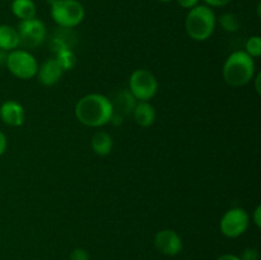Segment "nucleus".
I'll return each instance as SVG.
<instances>
[{"label":"nucleus","instance_id":"15","mask_svg":"<svg viewBox=\"0 0 261 260\" xmlns=\"http://www.w3.org/2000/svg\"><path fill=\"white\" fill-rule=\"evenodd\" d=\"M12 12L19 20L36 17V4L33 0H12Z\"/></svg>","mask_w":261,"mask_h":260},{"label":"nucleus","instance_id":"11","mask_svg":"<svg viewBox=\"0 0 261 260\" xmlns=\"http://www.w3.org/2000/svg\"><path fill=\"white\" fill-rule=\"evenodd\" d=\"M0 119L9 126H20L24 122V109L17 101H5L0 106Z\"/></svg>","mask_w":261,"mask_h":260},{"label":"nucleus","instance_id":"18","mask_svg":"<svg viewBox=\"0 0 261 260\" xmlns=\"http://www.w3.org/2000/svg\"><path fill=\"white\" fill-rule=\"evenodd\" d=\"M219 23L226 32H236L240 28V20L233 13H226V14L221 15Z\"/></svg>","mask_w":261,"mask_h":260},{"label":"nucleus","instance_id":"28","mask_svg":"<svg viewBox=\"0 0 261 260\" xmlns=\"http://www.w3.org/2000/svg\"><path fill=\"white\" fill-rule=\"evenodd\" d=\"M158 2H162V3H168V2H172V0H158Z\"/></svg>","mask_w":261,"mask_h":260},{"label":"nucleus","instance_id":"6","mask_svg":"<svg viewBox=\"0 0 261 260\" xmlns=\"http://www.w3.org/2000/svg\"><path fill=\"white\" fill-rule=\"evenodd\" d=\"M158 81L152 71L137 69L129 78V92L137 101H149L157 94Z\"/></svg>","mask_w":261,"mask_h":260},{"label":"nucleus","instance_id":"23","mask_svg":"<svg viewBox=\"0 0 261 260\" xmlns=\"http://www.w3.org/2000/svg\"><path fill=\"white\" fill-rule=\"evenodd\" d=\"M199 2H200V0H177V3L181 5V7L189 10L193 9V8L196 7V5H199Z\"/></svg>","mask_w":261,"mask_h":260},{"label":"nucleus","instance_id":"1","mask_svg":"<svg viewBox=\"0 0 261 260\" xmlns=\"http://www.w3.org/2000/svg\"><path fill=\"white\" fill-rule=\"evenodd\" d=\"M74 112L81 124L99 127L109 124L114 114V106L109 97L101 93H89L76 102Z\"/></svg>","mask_w":261,"mask_h":260},{"label":"nucleus","instance_id":"24","mask_svg":"<svg viewBox=\"0 0 261 260\" xmlns=\"http://www.w3.org/2000/svg\"><path fill=\"white\" fill-rule=\"evenodd\" d=\"M252 219H254V223L257 228L261 227V206L257 205L256 209L254 211V214H252Z\"/></svg>","mask_w":261,"mask_h":260},{"label":"nucleus","instance_id":"14","mask_svg":"<svg viewBox=\"0 0 261 260\" xmlns=\"http://www.w3.org/2000/svg\"><path fill=\"white\" fill-rule=\"evenodd\" d=\"M92 149L98 155H107L111 153L114 148V140L112 137L107 132H97L94 133L91 139Z\"/></svg>","mask_w":261,"mask_h":260},{"label":"nucleus","instance_id":"5","mask_svg":"<svg viewBox=\"0 0 261 260\" xmlns=\"http://www.w3.org/2000/svg\"><path fill=\"white\" fill-rule=\"evenodd\" d=\"M8 70L18 79H31L37 74L38 64L35 56L27 50L15 48L7 55L5 60Z\"/></svg>","mask_w":261,"mask_h":260},{"label":"nucleus","instance_id":"29","mask_svg":"<svg viewBox=\"0 0 261 260\" xmlns=\"http://www.w3.org/2000/svg\"><path fill=\"white\" fill-rule=\"evenodd\" d=\"M47 2H48V3H50V4H51V3H54V2H56V0H47Z\"/></svg>","mask_w":261,"mask_h":260},{"label":"nucleus","instance_id":"20","mask_svg":"<svg viewBox=\"0 0 261 260\" xmlns=\"http://www.w3.org/2000/svg\"><path fill=\"white\" fill-rule=\"evenodd\" d=\"M241 260H259V251L255 247H247L240 256Z\"/></svg>","mask_w":261,"mask_h":260},{"label":"nucleus","instance_id":"27","mask_svg":"<svg viewBox=\"0 0 261 260\" xmlns=\"http://www.w3.org/2000/svg\"><path fill=\"white\" fill-rule=\"evenodd\" d=\"M260 79H261V75L260 74H257V76H256V79H255V81H256V92L257 93H261V91H260Z\"/></svg>","mask_w":261,"mask_h":260},{"label":"nucleus","instance_id":"3","mask_svg":"<svg viewBox=\"0 0 261 260\" xmlns=\"http://www.w3.org/2000/svg\"><path fill=\"white\" fill-rule=\"evenodd\" d=\"M217 25L213 9L208 5H196L189 10L185 20V30L189 37L198 42L211 38Z\"/></svg>","mask_w":261,"mask_h":260},{"label":"nucleus","instance_id":"2","mask_svg":"<svg viewBox=\"0 0 261 260\" xmlns=\"http://www.w3.org/2000/svg\"><path fill=\"white\" fill-rule=\"evenodd\" d=\"M255 61L245 51H234L223 65V78L232 87H242L254 79Z\"/></svg>","mask_w":261,"mask_h":260},{"label":"nucleus","instance_id":"10","mask_svg":"<svg viewBox=\"0 0 261 260\" xmlns=\"http://www.w3.org/2000/svg\"><path fill=\"white\" fill-rule=\"evenodd\" d=\"M63 69L60 68V65L55 60V58H51L43 61L38 66V70L36 75L38 76V81H40L41 84H43L46 87H51L60 81L61 76H63Z\"/></svg>","mask_w":261,"mask_h":260},{"label":"nucleus","instance_id":"19","mask_svg":"<svg viewBox=\"0 0 261 260\" xmlns=\"http://www.w3.org/2000/svg\"><path fill=\"white\" fill-rule=\"evenodd\" d=\"M245 53L252 59L259 58L261 55V38L260 36H252L245 43Z\"/></svg>","mask_w":261,"mask_h":260},{"label":"nucleus","instance_id":"16","mask_svg":"<svg viewBox=\"0 0 261 260\" xmlns=\"http://www.w3.org/2000/svg\"><path fill=\"white\" fill-rule=\"evenodd\" d=\"M137 102V99L129 91H122L119 93L116 101L112 102V106H114V110L119 109V115L124 116V115L133 114V110H134Z\"/></svg>","mask_w":261,"mask_h":260},{"label":"nucleus","instance_id":"17","mask_svg":"<svg viewBox=\"0 0 261 260\" xmlns=\"http://www.w3.org/2000/svg\"><path fill=\"white\" fill-rule=\"evenodd\" d=\"M55 60L58 61V64L60 65V68L63 69V71L71 70L76 64V58L70 48H64V50L59 51V53L56 54Z\"/></svg>","mask_w":261,"mask_h":260},{"label":"nucleus","instance_id":"4","mask_svg":"<svg viewBox=\"0 0 261 260\" xmlns=\"http://www.w3.org/2000/svg\"><path fill=\"white\" fill-rule=\"evenodd\" d=\"M51 17L61 28H74L84 19V7L78 0H56L51 3Z\"/></svg>","mask_w":261,"mask_h":260},{"label":"nucleus","instance_id":"22","mask_svg":"<svg viewBox=\"0 0 261 260\" xmlns=\"http://www.w3.org/2000/svg\"><path fill=\"white\" fill-rule=\"evenodd\" d=\"M232 0H204V3H205V5H208V7H224V5L229 4Z\"/></svg>","mask_w":261,"mask_h":260},{"label":"nucleus","instance_id":"12","mask_svg":"<svg viewBox=\"0 0 261 260\" xmlns=\"http://www.w3.org/2000/svg\"><path fill=\"white\" fill-rule=\"evenodd\" d=\"M133 116L139 126L148 127L154 122L155 110L149 101H138L133 110Z\"/></svg>","mask_w":261,"mask_h":260},{"label":"nucleus","instance_id":"7","mask_svg":"<svg viewBox=\"0 0 261 260\" xmlns=\"http://www.w3.org/2000/svg\"><path fill=\"white\" fill-rule=\"evenodd\" d=\"M250 224V216L245 209L231 208L223 214L219 222V228L223 236L237 239L246 232Z\"/></svg>","mask_w":261,"mask_h":260},{"label":"nucleus","instance_id":"26","mask_svg":"<svg viewBox=\"0 0 261 260\" xmlns=\"http://www.w3.org/2000/svg\"><path fill=\"white\" fill-rule=\"evenodd\" d=\"M217 260H241V259H240V256H237V255L224 254V255H222V256H219Z\"/></svg>","mask_w":261,"mask_h":260},{"label":"nucleus","instance_id":"21","mask_svg":"<svg viewBox=\"0 0 261 260\" xmlns=\"http://www.w3.org/2000/svg\"><path fill=\"white\" fill-rule=\"evenodd\" d=\"M69 260H89V254L87 250L78 247V249H74L71 251Z\"/></svg>","mask_w":261,"mask_h":260},{"label":"nucleus","instance_id":"9","mask_svg":"<svg viewBox=\"0 0 261 260\" xmlns=\"http://www.w3.org/2000/svg\"><path fill=\"white\" fill-rule=\"evenodd\" d=\"M154 246L161 254L175 256L182 250V240L173 229H162L155 235Z\"/></svg>","mask_w":261,"mask_h":260},{"label":"nucleus","instance_id":"8","mask_svg":"<svg viewBox=\"0 0 261 260\" xmlns=\"http://www.w3.org/2000/svg\"><path fill=\"white\" fill-rule=\"evenodd\" d=\"M18 35H19L20 46L25 48L38 47L43 43L46 38V27L42 20L38 18L20 20L18 24Z\"/></svg>","mask_w":261,"mask_h":260},{"label":"nucleus","instance_id":"13","mask_svg":"<svg viewBox=\"0 0 261 260\" xmlns=\"http://www.w3.org/2000/svg\"><path fill=\"white\" fill-rule=\"evenodd\" d=\"M19 46L20 41L17 28L9 24H0V50L10 53Z\"/></svg>","mask_w":261,"mask_h":260},{"label":"nucleus","instance_id":"25","mask_svg":"<svg viewBox=\"0 0 261 260\" xmlns=\"http://www.w3.org/2000/svg\"><path fill=\"white\" fill-rule=\"evenodd\" d=\"M7 145H8L7 135L0 130V155L4 154V152L7 150Z\"/></svg>","mask_w":261,"mask_h":260}]
</instances>
